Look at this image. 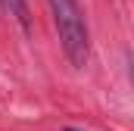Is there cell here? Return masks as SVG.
I'll return each mask as SVG.
<instances>
[{
  "mask_svg": "<svg viewBox=\"0 0 134 131\" xmlns=\"http://www.w3.org/2000/svg\"><path fill=\"white\" fill-rule=\"evenodd\" d=\"M47 6H50L66 59L75 69H84L91 59V34H87V22H84L78 0H47Z\"/></svg>",
  "mask_w": 134,
  "mask_h": 131,
  "instance_id": "obj_1",
  "label": "cell"
},
{
  "mask_svg": "<svg viewBox=\"0 0 134 131\" xmlns=\"http://www.w3.org/2000/svg\"><path fill=\"white\" fill-rule=\"evenodd\" d=\"M6 9H9V16L28 31V25H31V16H28V0H0Z\"/></svg>",
  "mask_w": 134,
  "mask_h": 131,
  "instance_id": "obj_2",
  "label": "cell"
},
{
  "mask_svg": "<svg viewBox=\"0 0 134 131\" xmlns=\"http://www.w3.org/2000/svg\"><path fill=\"white\" fill-rule=\"evenodd\" d=\"M66 131H84V128H66Z\"/></svg>",
  "mask_w": 134,
  "mask_h": 131,
  "instance_id": "obj_3",
  "label": "cell"
}]
</instances>
